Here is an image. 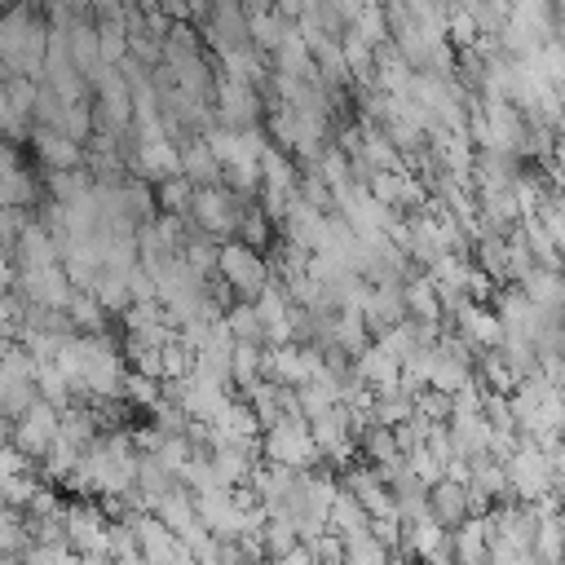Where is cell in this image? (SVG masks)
<instances>
[{
    "instance_id": "6da1fadb",
    "label": "cell",
    "mask_w": 565,
    "mask_h": 565,
    "mask_svg": "<svg viewBox=\"0 0 565 565\" xmlns=\"http://www.w3.org/2000/svg\"><path fill=\"white\" fill-rule=\"evenodd\" d=\"M49 53V18L44 0H18L0 13V66L4 75H31L40 79Z\"/></svg>"
},
{
    "instance_id": "7a4b0ae2",
    "label": "cell",
    "mask_w": 565,
    "mask_h": 565,
    "mask_svg": "<svg viewBox=\"0 0 565 565\" xmlns=\"http://www.w3.org/2000/svg\"><path fill=\"white\" fill-rule=\"evenodd\" d=\"M260 459L282 463V468H318V441L309 433L305 415H282L269 428H260Z\"/></svg>"
},
{
    "instance_id": "3957f363",
    "label": "cell",
    "mask_w": 565,
    "mask_h": 565,
    "mask_svg": "<svg viewBox=\"0 0 565 565\" xmlns=\"http://www.w3.org/2000/svg\"><path fill=\"white\" fill-rule=\"evenodd\" d=\"M216 278L230 282V291L238 300H256L265 287H269V260L260 247H247L243 238H225L221 252H216Z\"/></svg>"
},
{
    "instance_id": "277c9868",
    "label": "cell",
    "mask_w": 565,
    "mask_h": 565,
    "mask_svg": "<svg viewBox=\"0 0 565 565\" xmlns=\"http://www.w3.org/2000/svg\"><path fill=\"white\" fill-rule=\"evenodd\" d=\"M247 203H256V199H243V194H234L225 181H216V185H199L194 190V199H190V225H199L203 234H212V238H234V230H238V216H243V207Z\"/></svg>"
},
{
    "instance_id": "5b68a950",
    "label": "cell",
    "mask_w": 565,
    "mask_h": 565,
    "mask_svg": "<svg viewBox=\"0 0 565 565\" xmlns=\"http://www.w3.org/2000/svg\"><path fill=\"white\" fill-rule=\"evenodd\" d=\"M212 119L221 128H260L265 124V97L256 84L230 79L216 71V88H212Z\"/></svg>"
},
{
    "instance_id": "8992f818",
    "label": "cell",
    "mask_w": 565,
    "mask_h": 565,
    "mask_svg": "<svg viewBox=\"0 0 565 565\" xmlns=\"http://www.w3.org/2000/svg\"><path fill=\"white\" fill-rule=\"evenodd\" d=\"M503 472H508V490H512V499H521V503H534V499L552 494L547 450L534 446L530 437H521V441L512 446V455L503 459Z\"/></svg>"
},
{
    "instance_id": "52a82bcc",
    "label": "cell",
    "mask_w": 565,
    "mask_h": 565,
    "mask_svg": "<svg viewBox=\"0 0 565 565\" xmlns=\"http://www.w3.org/2000/svg\"><path fill=\"white\" fill-rule=\"evenodd\" d=\"M124 521L132 525V534H137V552H141L146 565H194L185 539H181L177 530H168L154 512L141 508V512H128Z\"/></svg>"
},
{
    "instance_id": "ba28073f",
    "label": "cell",
    "mask_w": 565,
    "mask_h": 565,
    "mask_svg": "<svg viewBox=\"0 0 565 565\" xmlns=\"http://www.w3.org/2000/svg\"><path fill=\"white\" fill-rule=\"evenodd\" d=\"M322 362L327 358H322L318 344H296V340L265 344V380H274L282 388H300V384L318 380L322 375Z\"/></svg>"
},
{
    "instance_id": "9c48e42d",
    "label": "cell",
    "mask_w": 565,
    "mask_h": 565,
    "mask_svg": "<svg viewBox=\"0 0 565 565\" xmlns=\"http://www.w3.org/2000/svg\"><path fill=\"white\" fill-rule=\"evenodd\" d=\"M9 441L26 455V459H44L49 455V446L57 441V406L53 402H44V397H35L22 415H13L9 419Z\"/></svg>"
},
{
    "instance_id": "30bf717a",
    "label": "cell",
    "mask_w": 565,
    "mask_h": 565,
    "mask_svg": "<svg viewBox=\"0 0 565 565\" xmlns=\"http://www.w3.org/2000/svg\"><path fill=\"white\" fill-rule=\"evenodd\" d=\"M66 516V543L79 552V556H110V516L102 512V503H66L62 508Z\"/></svg>"
},
{
    "instance_id": "8fae6325",
    "label": "cell",
    "mask_w": 565,
    "mask_h": 565,
    "mask_svg": "<svg viewBox=\"0 0 565 565\" xmlns=\"http://www.w3.org/2000/svg\"><path fill=\"white\" fill-rule=\"evenodd\" d=\"M450 331L472 349V353H486L503 340V322L494 313L490 300H463L455 313H450Z\"/></svg>"
},
{
    "instance_id": "7c38bea8",
    "label": "cell",
    "mask_w": 565,
    "mask_h": 565,
    "mask_svg": "<svg viewBox=\"0 0 565 565\" xmlns=\"http://www.w3.org/2000/svg\"><path fill=\"white\" fill-rule=\"evenodd\" d=\"M40 199V181L35 168L22 159V150L13 141H0V207H35Z\"/></svg>"
},
{
    "instance_id": "4fadbf2b",
    "label": "cell",
    "mask_w": 565,
    "mask_h": 565,
    "mask_svg": "<svg viewBox=\"0 0 565 565\" xmlns=\"http://www.w3.org/2000/svg\"><path fill=\"white\" fill-rule=\"evenodd\" d=\"M366 190L388 207V212H415L419 203H428V185L406 172V168H384V172H371L366 177Z\"/></svg>"
},
{
    "instance_id": "5bb4252c",
    "label": "cell",
    "mask_w": 565,
    "mask_h": 565,
    "mask_svg": "<svg viewBox=\"0 0 565 565\" xmlns=\"http://www.w3.org/2000/svg\"><path fill=\"white\" fill-rule=\"evenodd\" d=\"M26 141H31L35 163H40L44 172H71V168H84V146H79V141H71L66 132H57V128L31 124Z\"/></svg>"
},
{
    "instance_id": "9a60e30c",
    "label": "cell",
    "mask_w": 565,
    "mask_h": 565,
    "mask_svg": "<svg viewBox=\"0 0 565 565\" xmlns=\"http://www.w3.org/2000/svg\"><path fill=\"white\" fill-rule=\"evenodd\" d=\"M128 172H137V177H146V181L177 177V172H181V141H172V137H150V141H137V137H132V159H128Z\"/></svg>"
},
{
    "instance_id": "2e32d148",
    "label": "cell",
    "mask_w": 565,
    "mask_h": 565,
    "mask_svg": "<svg viewBox=\"0 0 565 565\" xmlns=\"http://www.w3.org/2000/svg\"><path fill=\"white\" fill-rule=\"evenodd\" d=\"M353 371H358V380H362L371 393H388V388L402 384V362H397L380 340H371V344L353 358Z\"/></svg>"
},
{
    "instance_id": "e0dca14e",
    "label": "cell",
    "mask_w": 565,
    "mask_h": 565,
    "mask_svg": "<svg viewBox=\"0 0 565 565\" xmlns=\"http://www.w3.org/2000/svg\"><path fill=\"white\" fill-rule=\"evenodd\" d=\"M150 512H154L168 530H177L181 539L203 525L199 512H194V490H185V481H177V486H168L159 499H150Z\"/></svg>"
},
{
    "instance_id": "ac0fdd59",
    "label": "cell",
    "mask_w": 565,
    "mask_h": 565,
    "mask_svg": "<svg viewBox=\"0 0 565 565\" xmlns=\"http://www.w3.org/2000/svg\"><path fill=\"white\" fill-rule=\"evenodd\" d=\"M397 552H406V556H415V561H433V556H441V552H450V530L437 521V516H419V521H406L402 525V547Z\"/></svg>"
},
{
    "instance_id": "d6986e66",
    "label": "cell",
    "mask_w": 565,
    "mask_h": 565,
    "mask_svg": "<svg viewBox=\"0 0 565 565\" xmlns=\"http://www.w3.org/2000/svg\"><path fill=\"white\" fill-rule=\"evenodd\" d=\"M450 556H455V565H486L490 561V525H486V516H463L450 530Z\"/></svg>"
},
{
    "instance_id": "ffe728a7",
    "label": "cell",
    "mask_w": 565,
    "mask_h": 565,
    "mask_svg": "<svg viewBox=\"0 0 565 565\" xmlns=\"http://www.w3.org/2000/svg\"><path fill=\"white\" fill-rule=\"evenodd\" d=\"M181 177L199 190V185H216L221 181V163H216V154H212V146L203 141V132H194V137H185L181 141Z\"/></svg>"
},
{
    "instance_id": "44dd1931",
    "label": "cell",
    "mask_w": 565,
    "mask_h": 565,
    "mask_svg": "<svg viewBox=\"0 0 565 565\" xmlns=\"http://www.w3.org/2000/svg\"><path fill=\"white\" fill-rule=\"evenodd\" d=\"M402 300H406V318H419V322H446L441 313V300H437V287L424 269H415L406 282H402Z\"/></svg>"
},
{
    "instance_id": "7402d4cb",
    "label": "cell",
    "mask_w": 565,
    "mask_h": 565,
    "mask_svg": "<svg viewBox=\"0 0 565 565\" xmlns=\"http://www.w3.org/2000/svg\"><path fill=\"white\" fill-rule=\"evenodd\" d=\"M428 516H437L446 530H455L463 516H468V490L463 481H433L428 486Z\"/></svg>"
},
{
    "instance_id": "603a6c76",
    "label": "cell",
    "mask_w": 565,
    "mask_h": 565,
    "mask_svg": "<svg viewBox=\"0 0 565 565\" xmlns=\"http://www.w3.org/2000/svg\"><path fill=\"white\" fill-rule=\"evenodd\" d=\"M327 530L331 534H340V539H358V534H366L371 530V512L340 486L335 490V499H331V508H327Z\"/></svg>"
},
{
    "instance_id": "cb8c5ba5",
    "label": "cell",
    "mask_w": 565,
    "mask_h": 565,
    "mask_svg": "<svg viewBox=\"0 0 565 565\" xmlns=\"http://www.w3.org/2000/svg\"><path fill=\"white\" fill-rule=\"evenodd\" d=\"M62 313H66V327L75 335H102L106 331V305L93 291H71V300H66Z\"/></svg>"
},
{
    "instance_id": "d4e9b609",
    "label": "cell",
    "mask_w": 565,
    "mask_h": 565,
    "mask_svg": "<svg viewBox=\"0 0 565 565\" xmlns=\"http://www.w3.org/2000/svg\"><path fill=\"white\" fill-rule=\"evenodd\" d=\"M472 265L494 278V282H508V238L503 234H477L472 238Z\"/></svg>"
},
{
    "instance_id": "484cf974",
    "label": "cell",
    "mask_w": 565,
    "mask_h": 565,
    "mask_svg": "<svg viewBox=\"0 0 565 565\" xmlns=\"http://www.w3.org/2000/svg\"><path fill=\"white\" fill-rule=\"evenodd\" d=\"M265 375V344H247V340H234L230 349V384L234 388H247Z\"/></svg>"
},
{
    "instance_id": "4316f807",
    "label": "cell",
    "mask_w": 565,
    "mask_h": 565,
    "mask_svg": "<svg viewBox=\"0 0 565 565\" xmlns=\"http://www.w3.org/2000/svg\"><path fill=\"white\" fill-rule=\"evenodd\" d=\"M216 252H221V238H212V234H203L199 225H190L185 230V243H181V260L194 269V274H216Z\"/></svg>"
},
{
    "instance_id": "83f0119b",
    "label": "cell",
    "mask_w": 565,
    "mask_h": 565,
    "mask_svg": "<svg viewBox=\"0 0 565 565\" xmlns=\"http://www.w3.org/2000/svg\"><path fill=\"white\" fill-rule=\"evenodd\" d=\"M230 340H247V344H265V331H260V313L252 300H234L225 313H221Z\"/></svg>"
},
{
    "instance_id": "f1b7e54d",
    "label": "cell",
    "mask_w": 565,
    "mask_h": 565,
    "mask_svg": "<svg viewBox=\"0 0 565 565\" xmlns=\"http://www.w3.org/2000/svg\"><path fill=\"white\" fill-rule=\"evenodd\" d=\"M31 543V530H26V516L18 508H0V561H18Z\"/></svg>"
},
{
    "instance_id": "f546056e",
    "label": "cell",
    "mask_w": 565,
    "mask_h": 565,
    "mask_svg": "<svg viewBox=\"0 0 565 565\" xmlns=\"http://www.w3.org/2000/svg\"><path fill=\"white\" fill-rule=\"evenodd\" d=\"M274 234H278V225L265 216V207H260V203H247V207H243V216H238L234 238H243L247 247H269V243H274Z\"/></svg>"
},
{
    "instance_id": "4dcf8cb0",
    "label": "cell",
    "mask_w": 565,
    "mask_h": 565,
    "mask_svg": "<svg viewBox=\"0 0 565 565\" xmlns=\"http://www.w3.org/2000/svg\"><path fill=\"white\" fill-rule=\"evenodd\" d=\"M93 296L106 305V313H124L132 305V296H128V269H102L97 282H93Z\"/></svg>"
},
{
    "instance_id": "1f68e13d",
    "label": "cell",
    "mask_w": 565,
    "mask_h": 565,
    "mask_svg": "<svg viewBox=\"0 0 565 565\" xmlns=\"http://www.w3.org/2000/svg\"><path fill=\"white\" fill-rule=\"evenodd\" d=\"M97 49L106 66H119L128 57V26L124 18H97Z\"/></svg>"
},
{
    "instance_id": "d6a6232c",
    "label": "cell",
    "mask_w": 565,
    "mask_h": 565,
    "mask_svg": "<svg viewBox=\"0 0 565 565\" xmlns=\"http://www.w3.org/2000/svg\"><path fill=\"white\" fill-rule=\"evenodd\" d=\"M260 543H265V561H278V556H287V552L300 543V534H296L291 516H265Z\"/></svg>"
},
{
    "instance_id": "836d02e7",
    "label": "cell",
    "mask_w": 565,
    "mask_h": 565,
    "mask_svg": "<svg viewBox=\"0 0 565 565\" xmlns=\"http://www.w3.org/2000/svg\"><path fill=\"white\" fill-rule=\"evenodd\" d=\"M190 199H194V185H190L181 172L154 181V207H159V212H177V216H185V212H190Z\"/></svg>"
},
{
    "instance_id": "e575fe53",
    "label": "cell",
    "mask_w": 565,
    "mask_h": 565,
    "mask_svg": "<svg viewBox=\"0 0 565 565\" xmlns=\"http://www.w3.org/2000/svg\"><path fill=\"white\" fill-rule=\"evenodd\" d=\"M388 561H393V552L371 530L358 539H344V565H388Z\"/></svg>"
},
{
    "instance_id": "d590c367",
    "label": "cell",
    "mask_w": 565,
    "mask_h": 565,
    "mask_svg": "<svg viewBox=\"0 0 565 565\" xmlns=\"http://www.w3.org/2000/svg\"><path fill=\"white\" fill-rule=\"evenodd\" d=\"M18 565H84V556L71 543H26Z\"/></svg>"
},
{
    "instance_id": "8d00e7d4",
    "label": "cell",
    "mask_w": 565,
    "mask_h": 565,
    "mask_svg": "<svg viewBox=\"0 0 565 565\" xmlns=\"http://www.w3.org/2000/svg\"><path fill=\"white\" fill-rule=\"evenodd\" d=\"M159 397H163V380H154V375H141V371H128V375H124V402H128V406H141V411H150Z\"/></svg>"
},
{
    "instance_id": "74e56055",
    "label": "cell",
    "mask_w": 565,
    "mask_h": 565,
    "mask_svg": "<svg viewBox=\"0 0 565 565\" xmlns=\"http://www.w3.org/2000/svg\"><path fill=\"white\" fill-rule=\"evenodd\" d=\"M190 366H194V353L181 344V335L159 349V375H163V380H185Z\"/></svg>"
},
{
    "instance_id": "f35d334b",
    "label": "cell",
    "mask_w": 565,
    "mask_h": 565,
    "mask_svg": "<svg viewBox=\"0 0 565 565\" xmlns=\"http://www.w3.org/2000/svg\"><path fill=\"white\" fill-rule=\"evenodd\" d=\"M13 278H18V269H13V256L0 247V296H9V291H13Z\"/></svg>"
},
{
    "instance_id": "ab89813d",
    "label": "cell",
    "mask_w": 565,
    "mask_h": 565,
    "mask_svg": "<svg viewBox=\"0 0 565 565\" xmlns=\"http://www.w3.org/2000/svg\"><path fill=\"white\" fill-rule=\"evenodd\" d=\"M9 4H18V0H0V13H4V9H9Z\"/></svg>"
}]
</instances>
